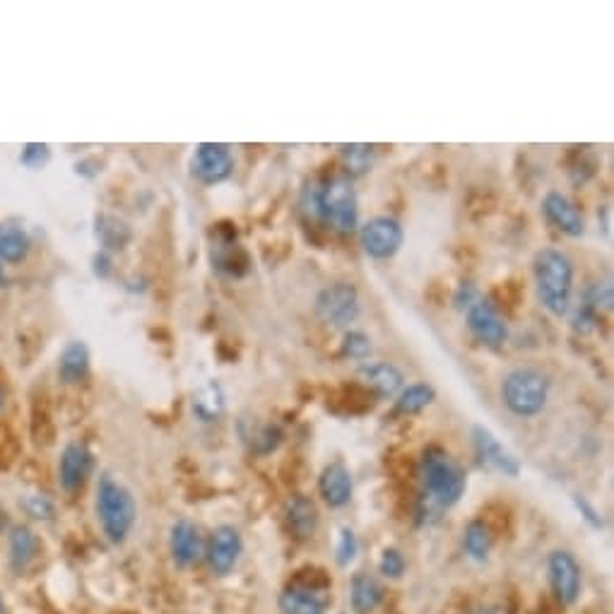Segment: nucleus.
I'll return each instance as SVG.
<instances>
[{
	"mask_svg": "<svg viewBox=\"0 0 614 614\" xmlns=\"http://www.w3.org/2000/svg\"><path fill=\"white\" fill-rule=\"evenodd\" d=\"M304 210L333 232L352 234L359 227L357 191L347 176L311 183L304 193Z\"/></svg>",
	"mask_w": 614,
	"mask_h": 614,
	"instance_id": "1",
	"label": "nucleus"
},
{
	"mask_svg": "<svg viewBox=\"0 0 614 614\" xmlns=\"http://www.w3.org/2000/svg\"><path fill=\"white\" fill-rule=\"evenodd\" d=\"M537 299L552 316L562 318L571 311L574 294V261L559 249L537 251L533 261Z\"/></svg>",
	"mask_w": 614,
	"mask_h": 614,
	"instance_id": "2",
	"label": "nucleus"
},
{
	"mask_svg": "<svg viewBox=\"0 0 614 614\" xmlns=\"http://www.w3.org/2000/svg\"><path fill=\"white\" fill-rule=\"evenodd\" d=\"M419 477H422L427 499L439 509H451L453 504H458L465 487H468L465 470L441 446H429L424 451L422 463H419Z\"/></svg>",
	"mask_w": 614,
	"mask_h": 614,
	"instance_id": "3",
	"label": "nucleus"
},
{
	"mask_svg": "<svg viewBox=\"0 0 614 614\" xmlns=\"http://www.w3.org/2000/svg\"><path fill=\"white\" fill-rule=\"evenodd\" d=\"M97 518L102 525L106 540L111 545H123L131 535L138 509L131 489L123 487L121 482L111 475H102L97 484Z\"/></svg>",
	"mask_w": 614,
	"mask_h": 614,
	"instance_id": "4",
	"label": "nucleus"
},
{
	"mask_svg": "<svg viewBox=\"0 0 614 614\" xmlns=\"http://www.w3.org/2000/svg\"><path fill=\"white\" fill-rule=\"evenodd\" d=\"M552 381L545 371L518 366L501 381V400L516 417H537L547 407Z\"/></svg>",
	"mask_w": 614,
	"mask_h": 614,
	"instance_id": "5",
	"label": "nucleus"
},
{
	"mask_svg": "<svg viewBox=\"0 0 614 614\" xmlns=\"http://www.w3.org/2000/svg\"><path fill=\"white\" fill-rule=\"evenodd\" d=\"M314 311L330 328H347L359 316V292L352 282L326 285L314 299Z\"/></svg>",
	"mask_w": 614,
	"mask_h": 614,
	"instance_id": "6",
	"label": "nucleus"
},
{
	"mask_svg": "<svg viewBox=\"0 0 614 614\" xmlns=\"http://www.w3.org/2000/svg\"><path fill=\"white\" fill-rule=\"evenodd\" d=\"M403 239V224L388 215L371 217V220H366L362 229H359L362 249L366 256L374 258V261H391L395 253L400 251V246H403Z\"/></svg>",
	"mask_w": 614,
	"mask_h": 614,
	"instance_id": "7",
	"label": "nucleus"
},
{
	"mask_svg": "<svg viewBox=\"0 0 614 614\" xmlns=\"http://www.w3.org/2000/svg\"><path fill=\"white\" fill-rule=\"evenodd\" d=\"M465 323H468V330L475 335V340L494 347V350L509 340V323L501 316L497 304L482 294L465 309Z\"/></svg>",
	"mask_w": 614,
	"mask_h": 614,
	"instance_id": "8",
	"label": "nucleus"
},
{
	"mask_svg": "<svg viewBox=\"0 0 614 614\" xmlns=\"http://www.w3.org/2000/svg\"><path fill=\"white\" fill-rule=\"evenodd\" d=\"M191 174L203 186H217L234 174V155L222 143H200L191 157Z\"/></svg>",
	"mask_w": 614,
	"mask_h": 614,
	"instance_id": "9",
	"label": "nucleus"
},
{
	"mask_svg": "<svg viewBox=\"0 0 614 614\" xmlns=\"http://www.w3.org/2000/svg\"><path fill=\"white\" fill-rule=\"evenodd\" d=\"M212 265L227 277H244L249 273V256L236 241L232 224H217L212 232Z\"/></svg>",
	"mask_w": 614,
	"mask_h": 614,
	"instance_id": "10",
	"label": "nucleus"
},
{
	"mask_svg": "<svg viewBox=\"0 0 614 614\" xmlns=\"http://www.w3.org/2000/svg\"><path fill=\"white\" fill-rule=\"evenodd\" d=\"M549 583H552L554 595L562 605H574L581 595V566L574 559V554L557 549L549 554Z\"/></svg>",
	"mask_w": 614,
	"mask_h": 614,
	"instance_id": "11",
	"label": "nucleus"
},
{
	"mask_svg": "<svg viewBox=\"0 0 614 614\" xmlns=\"http://www.w3.org/2000/svg\"><path fill=\"white\" fill-rule=\"evenodd\" d=\"M92 451L82 441H70L61 451V460H58V484L63 492L73 494L78 492L87 477L92 475Z\"/></svg>",
	"mask_w": 614,
	"mask_h": 614,
	"instance_id": "12",
	"label": "nucleus"
},
{
	"mask_svg": "<svg viewBox=\"0 0 614 614\" xmlns=\"http://www.w3.org/2000/svg\"><path fill=\"white\" fill-rule=\"evenodd\" d=\"M472 444H475L477 456L487 468L497 470L506 477H518V472H521L518 458L487 427H482V424L472 427Z\"/></svg>",
	"mask_w": 614,
	"mask_h": 614,
	"instance_id": "13",
	"label": "nucleus"
},
{
	"mask_svg": "<svg viewBox=\"0 0 614 614\" xmlns=\"http://www.w3.org/2000/svg\"><path fill=\"white\" fill-rule=\"evenodd\" d=\"M241 554V535L234 525H220L210 535L208 542V564L215 576L232 574Z\"/></svg>",
	"mask_w": 614,
	"mask_h": 614,
	"instance_id": "14",
	"label": "nucleus"
},
{
	"mask_svg": "<svg viewBox=\"0 0 614 614\" xmlns=\"http://www.w3.org/2000/svg\"><path fill=\"white\" fill-rule=\"evenodd\" d=\"M542 212H545L549 224H554L559 232L571 236V239L586 234V217L564 193L549 191L545 200H542Z\"/></svg>",
	"mask_w": 614,
	"mask_h": 614,
	"instance_id": "15",
	"label": "nucleus"
},
{
	"mask_svg": "<svg viewBox=\"0 0 614 614\" xmlns=\"http://www.w3.org/2000/svg\"><path fill=\"white\" fill-rule=\"evenodd\" d=\"M318 492L330 509H342L352 499V475L342 460H335L323 468L321 480H318Z\"/></svg>",
	"mask_w": 614,
	"mask_h": 614,
	"instance_id": "16",
	"label": "nucleus"
},
{
	"mask_svg": "<svg viewBox=\"0 0 614 614\" xmlns=\"http://www.w3.org/2000/svg\"><path fill=\"white\" fill-rule=\"evenodd\" d=\"M169 552L176 566L196 564L203 554V540H200L198 528L191 521H176L169 530Z\"/></svg>",
	"mask_w": 614,
	"mask_h": 614,
	"instance_id": "17",
	"label": "nucleus"
},
{
	"mask_svg": "<svg viewBox=\"0 0 614 614\" xmlns=\"http://www.w3.org/2000/svg\"><path fill=\"white\" fill-rule=\"evenodd\" d=\"M39 537L34 535L32 528L27 525H13L8 535V562L10 569L15 571L17 576H22L25 571L37 562L39 557Z\"/></svg>",
	"mask_w": 614,
	"mask_h": 614,
	"instance_id": "18",
	"label": "nucleus"
},
{
	"mask_svg": "<svg viewBox=\"0 0 614 614\" xmlns=\"http://www.w3.org/2000/svg\"><path fill=\"white\" fill-rule=\"evenodd\" d=\"M359 376H362L366 386L371 388V393L379 395L383 400L393 398V395L403 391V371L391 362L364 364L362 369H359Z\"/></svg>",
	"mask_w": 614,
	"mask_h": 614,
	"instance_id": "19",
	"label": "nucleus"
},
{
	"mask_svg": "<svg viewBox=\"0 0 614 614\" xmlns=\"http://www.w3.org/2000/svg\"><path fill=\"white\" fill-rule=\"evenodd\" d=\"M90 350L82 340H73L63 347L61 357H58V379L66 386H78L90 374Z\"/></svg>",
	"mask_w": 614,
	"mask_h": 614,
	"instance_id": "20",
	"label": "nucleus"
},
{
	"mask_svg": "<svg viewBox=\"0 0 614 614\" xmlns=\"http://www.w3.org/2000/svg\"><path fill=\"white\" fill-rule=\"evenodd\" d=\"M289 533L297 540H309L318 530V509L309 497H294L287 504Z\"/></svg>",
	"mask_w": 614,
	"mask_h": 614,
	"instance_id": "21",
	"label": "nucleus"
},
{
	"mask_svg": "<svg viewBox=\"0 0 614 614\" xmlns=\"http://www.w3.org/2000/svg\"><path fill=\"white\" fill-rule=\"evenodd\" d=\"M32 251V239L13 222H0V263L20 265Z\"/></svg>",
	"mask_w": 614,
	"mask_h": 614,
	"instance_id": "22",
	"label": "nucleus"
},
{
	"mask_svg": "<svg viewBox=\"0 0 614 614\" xmlns=\"http://www.w3.org/2000/svg\"><path fill=\"white\" fill-rule=\"evenodd\" d=\"M282 614H323L326 612V598L316 588L289 586L280 595Z\"/></svg>",
	"mask_w": 614,
	"mask_h": 614,
	"instance_id": "23",
	"label": "nucleus"
},
{
	"mask_svg": "<svg viewBox=\"0 0 614 614\" xmlns=\"http://www.w3.org/2000/svg\"><path fill=\"white\" fill-rule=\"evenodd\" d=\"M94 232H97L99 244H102V251L106 253L123 251L128 241H131V227L114 215H99Z\"/></svg>",
	"mask_w": 614,
	"mask_h": 614,
	"instance_id": "24",
	"label": "nucleus"
},
{
	"mask_svg": "<svg viewBox=\"0 0 614 614\" xmlns=\"http://www.w3.org/2000/svg\"><path fill=\"white\" fill-rule=\"evenodd\" d=\"M383 600V588L379 586L374 576L369 574H354L352 578V607L354 612L359 614H369L379 607V602Z\"/></svg>",
	"mask_w": 614,
	"mask_h": 614,
	"instance_id": "25",
	"label": "nucleus"
},
{
	"mask_svg": "<svg viewBox=\"0 0 614 614\" xmlns=\"http://www.w3.org/2000/svg\"><path fill=\"white\" fill-rule=\"evenodd\" d=\"M193 412L200 422H217L224 412V391L217 381L205 383L200 391L193 395Z\"/></svg>",
	"mask_w": 614,
	"mask_h": 614,
	"instance_id": "26",
	"label": "nucleus"
},
{
	"mask_svg": "<svg viewBox=\"0 0 614 614\" xmlns=\"http://www.w3.org/2000/svg\"><path fill=\"white\" fill-rule=\"evenodd\" d=\"M436 400V391L429 383H412V386L403 388L395 400V412L398 415H417L424 407H429Z\"/></svg>",
	"mask_w": 614,
	"mask_h": 614,
	"instance_id": "27",
	"label": "nucleus"
},
{
	"mask_svg": "<svg viewBox=\"0 0 614 614\" xmlns=\"http://www.w3.org/2000/svg\"><path fill=\"white\" fill-rule=\"evenodd\" d=\"M340 157H342V164H345L347 174L362 176L371 169V164H374V147L362 145V143L342 145Z\"/></svg>",
	"mask_w": 614,
	"mask_h": 614,
	"instance_id": "28",
	"label": "nucleus"
},
{
	"mask_svg": "<svg viewBox=\"0 0 614 614\" xmlns=\"http://www.w3.org/2000/svg\"><path fill=\"white\" fill-rule=\"evenodd\" d=\"M463 547L472 559H477V562L487 559L489 549H492V533H489L487 525L482 521H472L468 528H465Z\"/></svg>",
	"mask_w": 614,
	"mask_h": 614,
	"instance_id": "29",
	"label": "nucleus"
},
{
	"mask_svg": "<svg viewBox=\"0 0 614 614\" xmlns=\"http://www.w3.org/2000/svg\"><path fill=\"white\" fill-rule=\"evenodd\" d=\"M342 354L350 359H366L371 354V338L362 330H347L342 338Z\"/></svg>",
	"mask_w": 614,
	"mask_h": 614,
	"instance_id": "30",
	"label": "nucleus"
},
{
	"mask_svg": "<svg viewBox=\"0 0 614 614\" xmlns=\"http://www.w3.org/2000/svg\"><path fill=\"white\" fill-rule=\"evenodd\" d=\"M49 159H51V150L46 143H27L20 152V164L32 171L44 169L46 164H49Z\"/></svg>",
	"mask_w": 614,
	"mask_h": 614,
	"instance_id": "31",
	"label": "nucleus"
},
{
	"mask_svg": "<svg viewBox=\"0 0 614 614\" xmlns=\"http://www.w3.org/2000/svg\"><path fill=\"white\" fill-rule=\"evenodd\" d=\"M598 318H600V311L595 309V306L586 304V301H581V304L574 309V314H571V323H574V328L578 330V333L588 335V333H593L595 326H598Z\"/></svg>",
	"mask_w": 614,
	"mask_h": 614,
	"instance_id": "32",
	"label": "nucleus"
},
{
	"mask_svg": "<svg viewBox=\"0 0 614 614\" xmlns=\"http://www.w3.org/2000/svg\"><path fill=\"white\" fill-rule=\"evenodd\" d=\"M280 439H282V432H280V427H275V424H263L256 434H251V444L258 453L275 451L277 444H280Z\"/></svg>",
	"mask_w": 614,
	"mask_h": 614,
	"instance_id": "33",
	"label": "nucleus"
},
{
	"mask_svg": "<svg viewBox=\"0 0 614 614\" xmlns=\"http://www.w3.org/2000/svg\"><path fill=\"white\" fill-rule=\"evenodd\" d=\"M583 301L595 309H612V287L607 282H593L583 294Z\"/></svg>",
	"mask_w": 614,
	"mask_h": 614,
	"instance_id": "34",
	"label": "nucleus"
},
{
	"mask_svg": "<svg viewBox=\"0 0 614 614\" xmlns=\"http://www.w3.org/2000/svg\"><path fill=\"white\" fill-rule=\"evenodd\" d=\"M379 569H381V574H383V576H388V578L403 576V571H405V557L398 552V549H393V547H391V549H383L381 562H379Z\"/></svg>",
	"mask_w": 614,
	"mask_h": 614,
	"instance_id": "35",
	"label": "nucleus"
},
{
	"mask_svg": "<svg viewBox=\"0 0 614 614\" xmlns=\"http://www.w3.org/2000/svg\"><path fill=\"white\" fill-rule=\"evenodd\" d=\"M25 509L29 516L37 518V521H49L53 511H56V506H53V501L44 497V494H32V497L25 499Z\"/></svg>",
	"mask_w": 614,
	"mask_h": 614,
	"instance_id": "36",
	"label": "nucleus"
},
{
	"mask_svg": "<svg viewBox=\"0 0 614 614\" xmlns=\"http://www.w3.org/2000/svg\"><path fill=\"white\" fill-rule=\"evenodd\" d=\"M357 537H354V533L350 528H342L340 530V545H338V562L342 566H347L352 562L354 557H357Z\"/></svg>",
	"mask_w": 614,
	"mask_h": 614,
	"instance_id": "37",
	"label": "nucleus"
},
{
	"mask_svg": "<svg viewBox=\"0 0 614 614\" xmlns=\"http://www.w3.org/2000/svg\"><path fill=\"white\" fill-rule=\"evenodd\" d=\"M92 270L99 280H106L111 273H114V261H111V253L97 251L92 258Z\"/></svg>",
	"mask_w": 614,
	"mask_h": 614,
	"instance_id": "38",
	"label": "nucleus"
},
{
	"mask_svg": "<svg viewBox=\"0 0 614 614\" xmlns=\"http://www.w3.org/2000/svg\"><path fill=\"white\" fill-rule=\"evenodd\" d=\"M477 297H480V292H477V287L472 285V282H463V285L458 287V292H456V306L458 309H468V306L472 304V301H475Z\"/></svg>",
	"mask_w": 614,
	"mask_h": 614,
	"instance_id": "39",
	"label": "nucleus"
},
{
	"mask_svg": "<svg viewBox=\"0 0 614 614\" xmlns=\"http://www.w3.org/2000/svg\"><path fill=\"white\" fill-rule=\"evenodd\" d=\"M576 504H578V509H581L583 513H586V521H588V523H593V525H595V528H600V525H602V521H600V516H598V513H595L593 509H590V506H588V501H583V499H576Z\"/></svg>",
	"mask_w": 614,
	"mask_h": 614,
	"instance_id": "40",
	"label": "nucleus"
},
{
	"mask_svg": "<svg viewBox=\"0 0 614 614\" xmlns=\"http://www.w3.org/2000/svg\"><path fill=\"white\" fill-rule=\"evenodd\" d=\"M0 285H5V265L0 263Z\"/></svg>",
	"mask_w": 614,
	"mask_h": 614,
	"instance_id": "41",
	"label": "nucleus"
},
{
	"mask_svg": "<svg viewBox=\"0 0 614 614\" xmlns=\"http://www.w3.org/2000/svg\"><path fill=\"white\" fill-rule=\"evenodd\" d=\"M0 614H5V600H3V595H0Z\"/></svg>",
	"mask_w": 614,
	"mask_h": 614,
	"instance_id": "42",
	"label": "nucleus"
},
{
	"mask_svg": "<svg viewBox=\"0 0 614 614\" xmlns=\"http://www.w3.org/2000/svg\"><path fill=\"white\" fill-rule=\"evenodd\" d=\"M470 614H494V612H489V610H475V612H470Z\"/></svg>",
	"mask_w": 614,
	"mask_h": 614,
	"instance_id": "43",
	"label": "nucleus"
},
{
	"mask_svg": "<svg viewBox=\"0 0 614 614\" xmlns=\"http://www.w3.org/2000/svg\"><path fill=\"white\" fill-rule=\"evenodd\" d=\"M0 407H3V391H0Z\"/></svg>",
	"mask_w": 614,
	"mask_h": 614,
	"instance_id": "44",
	"label": "nucleus"
}]
</instances>
